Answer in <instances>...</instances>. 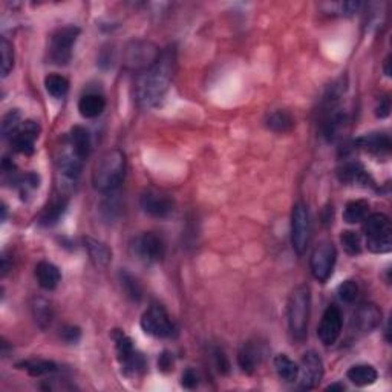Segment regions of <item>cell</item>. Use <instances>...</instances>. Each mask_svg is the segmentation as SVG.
<instances>
[{"label": "cell", "mask_w": 392, "mask_h": 392, "mask_svg": "<svg viewBox=\"0 0 392 392\" xmlns=\"http://www.w3.org/2000/svg\"><path fill=\"white\" fill-rule=\"evenodd\" d=\"M352 325L363 334H369L382 325V310L372 302L362 304L352 316Z\"/></svg>", "instance_id": "obj_19"}, {"label": "cell", "mask_w": 392, "mask_h": 392, "mask_svg": "<svg viewBox=\"0 0 392 392\" xmlns=\"http://www.w3.org/2000/svg\"><path fill=\"white\" fill-rule=\"evenodd\" d=\"M291 245L297 256H302L310 244L311 234V222L310 212L304 202L294 204L291 212Z\"/></svg>", "instance_id": "obj_9"}, {"label": "cell", "mask_w": 392, "mask_h": 392, "mask_svg": "<svg viewBox=\"0 0 392 392\" xmlns=\"http://www.w3.org/2000/svg\"><path fill=\"white\" fill-rule=\"evenodd\" d=\"M127 169L126 155L120 149L108 150L98 162L93 172V186L97 192L112 193L120 187Z\"/></svg>", "instance_id": "obj_2"}, {"label": "cell", "mask_w": 392, "mask_h": 392, "mask_svg": "<svg viewBox=\"0 0 392 392\" xmlns=\"http://www.w3.org/2000/svg\"><path fill=\"white\" fill-rule=\"evenodd\" d=\"M369 215V202L365 199H354L350 201L345 206L343 210V221L346 224H358Z\"/></svg>", "instance_id": "obj_31"}, {"label": "cell", "mask_w": 392, "mask_h": 392, "mask_svg": "<svg viewBox=\"0 0 392 392\" xmlns=\"http://www.w3.org/2000/svg\"><path fill=\"white\" fill-rule=\"evenodd\" d=\"M36 278L38 285H40L43 290L52 291L60 284L62 273L56 264L48 262V260H42V262L36 265Z\"/></svg>", "instance_id": "obj_21"}, {"label": "cell", "mask_w": 392, "mask_h": 392, "mask_svg": "<svg viewBox=\"0 0 392 392\" xmlns=\"http://www.w3.org/2000/svg\"><path fill=\"white\" fill-rule=\"evenodd\" d=\"M60 339L68 345H75L82 339V330L74 325H66L60 330Z\"/></svg>", "instance_id": "obj_40"}, {"label": "cell", "mask_w": 392, "mask_h": 392, "mask_svg": "<svg viewBox=\"0 0 392 392\" xmlns=\"http://www.w3.org/2000/svg\"><path fill=\"white\" fill-rule=\"evenodd\" d=\"M342 311L339 310V306L330 305L328 308L325 310L322 320H320L319 328H317V336L325 346L334 345L339 337L342 334Z\"/></svg>", "instance_id": "obj_14"}, {"label": "cell", "mask_w": 392, "mask_h": 392, "mask_svg": "<svg viewBox=\"0 0 392 392\" xmlns=\"http://www.w3.org/2000/svg\"><path fill=\"white\" fill-rule=\"evenodd\" d=\"M210 354L219 374H228V371H230V362H228V357L225 356L224 350L219 348V346H215Z\"/></svg>", "instance_id": "obj_39"}, {"label": "cell", "mask_w": 392, "mask_h": 392, "mask_svg": "<svg viewBox=\"0 0 392 392\" xmlns=\"http://www.w3.org/2000/svg\"><path fill=\"white\" fill-rule=\"evenodd\" d=\"M11 182L25 198V196H28L31 192H34L40 187V176L36 172H28L21 175L11 172Z\"/></svg>", "instance_id": "obj_32"}, {"label": "cell", "mask_w": 392, "mask_h": 392, "mask_svg": "<svg viewBox=\"0 0 392 392\" xmlns=\"http://www.w3.org/2000/svg\"><path fill=\"white\" fill-rule=\"evenodd\" d=\"M119 278H120L121 289L124 293H126V296L132 300V302H140L143 296H145V291H143L140 280L127 270H121L119 273Z\"/></svg>", "instance_id": "obj_33"}, {"label": "cell", "mask_w": 392, "mask_h": 392, "mask_svg": "<svg viewBox=\"0 0 392 392\" xmlns=\"http://www.w3.org/2000/svg\"><path fill=\"white\" fill-rule=\"evenodd\" d=\"M83 245L88 250L90 260H93L97 267H108L110 260H112V252H110V248L104 243H101V241L86 236L83 238Z\"/></svg>", "instance_id": "obj_24"}, {"label": "cell", "mask_w": 392, "mask_h": 392, "mask_svg": "<svg viewBox=\"0 0 392 392\" xmlns=\"http://www.w3.org/2000/svg\"><path fill=\"white\" fill-rule=\"evenodd\" d=\"M160 52L161 51L154 43L136 40L127 45L126 54H124V63H126L129 69L143 73V71L152 66L156 62V58L160 57Z\"/></svg>", "instance_id": "obj_12"}, {"label": "cell", "mask_w": 392, "mask_h": 392, "mask_svg": "<svg viewBox=\"0 0 392 392\" xmlns=\"http://www.w3.org/2000/svg\"><path fill=\"white\" fill-rule=\"evenodd\" d=\"M267 354L265 343L259 341H248L245 342L238 352V363L239 368L243 369L245 374H253L256 368L264 360Z\"/></svg>", "instance_id": "obj_18"}, {"label": "cell", "mask_w": 392, "mask_h": 392, "mask_svg": "<svg viewBox=\"0 0 392 392\" xmlns=\"http://www.w3.org/2000/svg\"><path fill=\"white\" fill-rule=\"evenodd\" d=\"M112 341L115 343L117 358L120 362L123 374L126 377H140L145 374L147 368L146 357L135 348L132 339L121 330H114Z\"/></svg>", "instance_id": "obj_4"}, {"label": "cell", "mask_w": 392, "mask_h": 392, "mask_svg": "<svg viewBox=\"0 0 392 392\" xmlns=\"http://www.w3.org/2000/svg\"><path fill=\"white\" fill-rule=\"evenodd\" d=\"M23 124L22 112L19 109H11L2 120V138L11 140Z\"/></svg>", "instance_id": "obj_35"}, {"label": "cell", "mask_w": 392, "mask_h": 392, "mask_svg": "<svg viewBox=\"0 0 392 392\" xmlns=\"http://www.w3.org/2000/svg\"><path fill=\"white\" fill-rule=\"evenodd\" d=\"M326 391H345V384L343 383H332L330 384Z\"/></svg>", "instance_id": "obj_45"}, {"label": "cell", "mask_w": 392, "mask_h": 392, "mask_svg": "<svg viewBox=\"0 0 392 392\" xmlns=\"http://www.w3.org/2000/svg\"><path fill=\"white\" fill-rule=\"evenodd\" d=\"M311 315V290L308 285H297L290 294L286 306L289 328L294 341L304 342L308 336V322Z\"/></svg>", "instance_id": "obj_3"}, {"label": "cell", "mask_w": 392, "mask_h": 392, "mask_svg": "<svg viewBox=\"0 0 392 392\" xmlns=\"http://www.w3.org/2000/svg\"><path fill=\"white\" fill-rule=\"evenodd\" d=\"M300 388L311 391L319 387L323 378V360L316 351L305 352L299 365Z\"/></svg>", "instance_id": "obj_13"}, {"label": "cell", "mask_w": 392, "mask_h": 392, "mask_svg": "<svg viewBox=\"0 0 392 392\" xmlns=\"http://www.w3.org/2000/svg\"><path fill=\"white\" fill-rule=\"evenodd\" d=\"M0 52H2V77L6 78L14 68V51L6 37H2V42H0Z\"/></svg>", "instance_id": "obj_37"}, {"label": "cell", "mask_w": 392, "mask_h": 392, "mask_svg": "<svg viewBox=\"0 0 392 392\" xmlns=\"http://www.w3.org/2000/svg\"><path fill=\"white\" fill-rule=\"evenodd\" d=\"M389 112H391V100H389L388 95H384L377 103L376 115L378 117V119H387Z\"/></svg>", "instance_id": "obj_44"}, {"label": "cell", "mask_w": 392, "mask_h": 392, "mask_svg": "<svg viewBox=\"0 0 392 392\" xmlns=\"http://www.w3.org/2000/svg\"><path fill=\"white\" fill-rule=\"evenodd\" d=\"M140 207L146 215L156 219H166L172 217L176 202L172 195L156 188H147L140 196Z\"/></svg>", "instance_id": "obj_10"}, {"label": "cell", "mask_w": 392, "mask_h": 392, "mask_svg": "<svg viewBox=\"0 0 392 392\" xmlns=\"http://www.w3.org/2000/svg\"><path fill=\"white\" fill-rule=\"evenodd\" d=\"M16 367L22 371H26L32 377L54 374V372H57L58 369V367L54 362L47 360V358H28V360L19 362Z\"/></svg>", "instance_id": "obj_26"}, {"label": "cell", "mask_w": 392, "mask_h": 392, "mask_svg": "<svg viewBox=\"0 0 392 392\" xmlns=\"http://www.w3.org/2000/svg\"><path fill=\"white\" fill-rule=\"evenodd\" d=\"M31 310L37 325L40 326L42 330H47L51 325L52 319H54V310H52L49 300L43 297H36L31 304Z\"/></svg>", "instance_id": "obj_29"}, {"label": "cell", "mask_w": 392, "mask_h": 392, "mask_svg": "<svg viewBox=\"0 0 392 392\" xmlns=\"http://www.w3.org/2000/svg\"><path fill=\"white\" fill-rule=\"evenodd\" d=\"M68 143L83 161L89 158L90 150H93V141H90V135L86 127L74 126L71 129L68 135Z\"/></svg>", "instance_id": "obj_22"}, {"label": "cell", "mask_w": 392, "mask_h": 392, "mask_svg": "<svg viewBox=\"0 0 392 392\" xmlns=\"http://www.w3.org/2000/svg\"><path fill=\"white\" fill-rule=\"evenodd\" d=\"M78 36H80V28L74 25L63 26L58 28L54 34L51 36L49 42V62L57 64V66H64L73 58V48L77 42Z\"/></svg>", "instance_id": "obj_7"}, {"label": "cell", "mask_w": 392, "mask_h": 392, "mask_svg": "<svg viewBox=\"0 0 392 392\" xmlns=\"http://www.w3.org/2000/svg\"><path fill=\"white\" fill-rule=\"evenodd\" d=\"M389 64H391V57L388 56V57H387V60H384V75H387V77H391Z\"/></svg>", "instance_id": "obj_46"}, {"label": "cell", "mask_w": 392, "mask_h": 392, "mask_svg": "<svg viewBox=\"0 0 392 392\" xmlns=\"http://www.w3.org/2000/svg\"><path fill=\"white\" fill-rule=\"evenodd\" d=\"M68 208V199L66 198H57L51 202V204L42 212L40 218H38V224L42 227H54L58 221L66 212Z\"/></svg>", "instance_id": "obj_28"}, {"label": "cell", "mask_w": 392, "mask_h": 392, "mask_svg": "<svg viewBox=\"0 0 392 392\" xmlns=\"http://www.w3.org/2000/svg\"><path fill=\"white\" fill-rule=\"evenodd\" d=\"M83 162L84 161L74 152V149L71 147L69 143H66V146L63 147V150H60V155H58V167H60V172L69 180H77L78 176L82 175Z\"/></svg>", "instance_id": "obj_20"}, {"label": "cell", "mask_w": 392, "mask_h": 392, "mask_svg": "<svg viewBox=\"0 0 392 392\" xmlns=\"http://www.w3.org/2000/svg\"><path fill=\"white\" fill-rule=\"evenodd\" d=\"M265 126L267 129H270L271 132L286 134L294 127V119L286 110L278 109L265 117Z\"/></svg>", "instance_id": "obj_27"}, {"label": "cell", "mask_w": 392, "mask_h": 392, "mask_svg": "<svg viewBox=\"0 0 392 392\" xmlns=\"http://www.w3.org/2000/svg\"><path fill=\"white\" fill-rule=\"evenodd\" d=\"M363 233L371 253L384 254L392 250V227L384 213H372L363 219Z\"/></svg>", "instance_id": "obj_5"}, {"label": "cell", "mask_w": 392, "mask_h": 392, "mask_svg": "<svg viewBox=\"0 0 392 392\" xmlns=\"http://www.w3.org/2000/svg\"><path fill=\"white\" fill-rule=\"evenodd\" d=\"M175 367V360H173V354L171 351H162L161 356L158 358V369L162 372H171L173 371Z\"/></svg>", "instance_id": "obj_43"}, {"label": "cell", "mask_w": 392, "mask_h": 392, "mask_svg": "<svg viewBox=\"0 0 392 392\" xmlns=\"http://www.w3.org/2000/svg\"><path fill=\"white\" fill-rule=\"evenodd\" d=\"M346 377H348V380L356 384V387H371V384H374L378 378V372L374 367H371V365H354V367H351L346 372Z\"/></svg>", "instance_id": "obj_25"}, {"label": "cell", "mask_w": 392, "mask_h": 392, "mask_svg": "<svg viewBox=\"0 0 392 392\" xmlns=\"http://www.w3.org/2000/svg\"><path fill=\"white\" fill-rule=\"evenodd\" d=\"M337 260L336 245L331 241H320L315 247L310 258V270L313 278L319 280L320 284H325L331 278L334 271V265Z\"/></svg>", "instance_id": "obj_8"}, {"label": "cell", "mask_w": 392, "mask_h": 392, "mask_svg": "<svg viewBox=\"0 0 392 392\" xmlns=\"http://www.w3.org/2000/svg\"><path fill=\"white\" fill-rule=\"evenodd\" d=\"M337 176L343 184L362 186V187H376L372 176L367 172L362 162L358 161H343L337 169Z\"/></svg>", "instance_id": "obj_17"}, {"label": "cell", "mask_w": 392, "mask_h": 392, "mask_svg": "<svg viewBox=\"0 0 392 392\" xmlns=\"http://www.w3.org/2000/svg\"><path fill=\"white\" fill-rule=\"evenodd\" d=\"M40 134V124L34 120H26L11 138V146L22 155H32L36 150V141Z\"/></svg>", "instance_id": "obj_16"}, {"label": "cell", "mask_w": 392, "mask_h": 392, "mask_svg": "<svg viewBox=\"0 0 392 392\" xmlns=\"http://www.w3.org/2000/svg\"><path fill=\"white\" fill-rule=\"evenodd\" d=\"M104 108H106V100L101 94L88 93L78 100V112L83 119H97L103 114Z\"/></svg>", "instance_id": "obj_23"}, {"label": "cell", "mask_w": 392, "mask_h": 392, "mask_svg": "<svg viewBox=\"0 0 392 392\" xmlns=\"http://www.w3.org/2000/svg\"><path fill=\"white\" fill-rule=\"evenodd\" d=\"M198 383H199V377H198V374H196V371L192 368L186 369L184 374H182V377H181L182 387H184L186 389H193V388L198 387Z\"/></svg>", "instance_id": "obj_42"}, {"label": "cell", "mask_w": 392, "mask_h": 392, "mask_svg": "<svg viewBox=\"0 0 392 392\" xmlns=\"http://www.w3.org/2000/svg\"><path fill=\"white\" fill-rule=\"evenodd\" d=\"M362 6L363 5L360 2H342V3H332L331 10H334V12H339L341 16H352L360 11Z\"/></svg>", "instance_id": "obj_41"}, {"label": "cell", "mask_w": 392, "mask_h": 392, "mask_svg": "<svg viewBox=\"0 0 392 392\" xmlns=\"http://www.w3.org/2000/svg\"><path fill=\"white\" fill-rule=\"evenodd\" d=\"M141 328L146 334L156 339H173L178 334L172 317L169 316L167 310L160 304H152L143 313L141 316Z\"/></svg>", "instance_id": "obj_6"}, {"label": "cell", "mask_w": 392, "mask_h": 392, "mask_svg": "<svg viewBox=\"0 0 392 392\" xmlns=\"http://www.w3.org/2000/svg\"><path fill=\"white\" fill-rule=\"evenodd\" d=\"M45 89L54 98H63L69 90V80L60 74H49L45 78Z\"/></svg>", "instance_id": "obj_34"}, {"label": "cell", "mask_w": 392, "mask_h": 392, "mask_svg": "<svg viewBox=\"0 0 392 392\" xmlns=\"http://www.w3.org/2000/svg\"><path fill=\"white\" fill-rule=\"evenodd\" d=\"M337 294L342 302L345 304L356 302V299L358 296V285L356 280H352V279L343 280V282L337 286Z\"/></svg>", "instance_id": "obj_38"}, {"label": "cell", "mask_w": 392, "mask_h": 392, "mask_svg": "<svg viewBox=\"0 0 392 392\" xmlns=\"http://www.w3.org/2000/svg\"><path fill=\"white\" fill-rule=\"evenodd\" d=\"M354 146L365 150V152L372 156L383 160L391 155L392 141L387 132H369L358 136L354 141Z\"/></svg>", "instance_id": "obj_15"}, {"label": "cell", "mask_w": 392, "mask_h": 392, "mask_svg": "<svg viewBox=\"0 0 392 392\" xmlns=\"http://www.w3.org/2000/svg\"><path fill=\"white\" fill-rule=\"evenodd\" d=\"M176 69V51L169 47L160 52L156 62L138 74L135 84L136 101L143 109H152L164 100Z\"/></svg>", "instance_id": "obj_1"}, {"label": "cell", "mask_w": 392, "mask_h": 392, "mask_svg": "<svg viewBox=\"0 0 392 392\" xmlns=\"http://www.w3.org/2000/svg\"><path fill=\"white\" fill-rule=\"evenodd\" d=\"M132 252L136 259L145 264H156L166 254V245L161 236L154 232H145L136 236L132 244Z\"/></svg>", "instance_id": "obj_11"}, {"label": "cell", "mask_w": 392, "mask_h": 392, "mask_svg": "<svg viewBox=\"0 0 392 392\" xmlns=\"http://www.w3.org/2000/svg\"><path fill=\"white\" fill-rule=\"evenodd\" d=\"M274 369H276L279 378H282L284 382H294L299 377V365L293 362L291 358L286 354H278L273 360Z\"/></svg>", "instance_id": "obj_30"}, {"label": "cell", "mask_w": 392, "mask_h": 392, "mask_svg": "<svg viewBox=\"0 0 392 392\" xmlns=\"http://www.w3.org/2000/svg\"><path fill=\"white\" fill-rule=\"evenodd\" d=\"M341 243L343 245V250L350 254V256H356V254L362 253V239L360 234L352 230H345L341 234Z\"/></svg>", "instance_id": "obj_36"}]
</instances>
